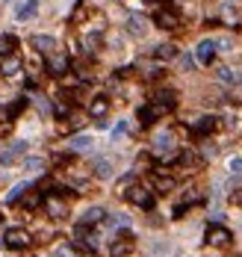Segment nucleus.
Here are the masks:
<instances>
[{
	"label": "nucleus",
	"instance_id": "nucleus-1",
	"mask_svg": "<svg viewBox=\"0 0 242 257\" xmlns=\"http://www.w3.org/2000/svg\"><path fill=\"white\" fill-rule=\"evenodd\" d=\"M133 246H136V240H133V234L130 230H121L112 236V246H110V257H127L133 252Z\"/></svg>",
	"mask_w": 242,
	"mask_h": 257
},
{
	"label": "nucleus",
	"instance_id": "nucleus-2",
	"mask_svg": "<svg viewBox=\"0 0 242 257\" xmlns=\"http://www.w3.org/2000/svg\"><path fill=\"white\" fill-rule=\"evenodd\" d=\"M3 242H6V248H27L30 246V234L24 230V228H9L6 230V236H3Z\"/></svg>",
	"mask_w": 242,
	"mask_h": 257
},
{
	"label": "nucleus",
	"instance_id": "nucleus-3",
	"mask_svg": "<svg viewBox=\"0 0 242 257\" xmlns=\"http://www.w3.org/2000/svg\"><path fill=\"white\" fill-rule=\"evenodd\" d=\"M127 198H130L136 207H142V210H151V207H154L151 190H145V186H139V184H133V186L127 190Z\"/></svg>",
	"mask_w": 242,
	"mask_h": 257
},
{
	"label": "nucleus",
	"instance_id": "nucleus-4",
	"mask_svg": "<svg viewBox=\"0 0 242 257\" xmlns=\"http://www.w3.org/2000/svg\"><path fill=\"white\" fill-rule=\"evenodd\" d=\"M230 230L228 228H222V225H210L207 228V242H210L212 248H224V246H230Z\"/></svg>",
	"mask_w": 242,
	"mask_h": 257
},
{
	"label": "nucleus",
	"instance_id": "nucleus-5",
	"mask_svg": "<svg viewBox=\"0 0 242 257\" xmlns=\"http://www.w3.org/2000/svg\"><path fill=\"white\" fill-rule=\"evenodd\" d=\"M212 56H216V38H201L198 48H195V62L210 65Z\"/></svg>",
	"mask_w": 242,
	"mask_h": 257
},
{
	"label": "nucleus",
	"instance_id": "nucleus-6",
	"mask_svg": "<svg viewBox=\"0 0 242 257\" xmlns=\"http://www.w3.org/2000/svg\"><path fill=\"white\" fill-rule=\"evenodd\" d=\"M172 151H174V136L168 130L156 133L154 136V154H172Z\"/></svg>",
	"mask_w": 242,
	"mask_h": 257
},
{
	"label": "nucleus",
	"instance_id": "nucleus-7",
	"mask_svg": "<svg viewBox=\"0 0 242 257\" xmlns=\"http://www.w3.org/2000/svg\"><path fill=\"white\" fill-rule=\"evenodd\" d=\"M68 148H71V151H77V154H86V151L94 148V139H92L89 133H77V136H71Z\"/></svg>",
	"mask_w": 242,
	"mask_h": 257
},
{
	"label": "nucleus",
	"instance_id": "nucleus-8",
	"mask_svg": "<svg viewBox=\"0 0 242 257\" xmlns=\"http://www.w3.org/2000/svg\"><path fill=\"white\" fill-rule=\"evenodd\" d=\"M112 174H116V162L110 160V157H98V160H94V178L110 180Z\"/></svg>",
	"mask_w": 242,
	"mask_h": 257
},
{
	"label": "nucleus",
	"instance_id": "nucleus-9",
	"mask_svg": "<svg viewBox=\"0 0 242 257\" xmlns=\"http://www.w3.org/2000/svg\"><path fill=\"white\" fill-rule=\"evenodd\" d=\"M156 24H160L162 30H174V27L180 24V18H178V12H172V9H160V12H156Z\"/></svg>",
	"mask_w": 242,
	"mask_h": 257
},
{
	"label": "nucleus",
	"instance_id": "nucleus-10",
	"mask_svg": "<svg viewBox=\"0 0 242 257\" xmlns=\"http://www.w3.org/2000/svg\"><path fill=\"white\" fill-rule=\"evenodd\" d=\"M32 48H36V50H42V54H54V50H56V38H54V36L38 32V36H32Z\"/></svg>",
	"mask_w": 242,
	"mask_h": 257
},
{
	"label": "nucleus",
	"instance_id": "nucleus-11",
	"mask_svg": "<svg viewBox=\"0 0 242 257\" xmlns=\"http://www.w3.org/2000/svg\"><path fill=\"white\" fill-rule=\"evenodd\" d=\"M174 186H178V184H174V178H172V174H162V172H154V190H156V192H172V190H174Z\"/></svg>",
	"mask_w": 242,
	"mask_h": 257
},
{
	"label": "nucleus",
	"instance_id": "nucleus-12",
	"mask_svg": "<svg viewBox=\"0 0 242 257\" xmlns=\"http://www.w3.org/2000/svg\"><path fill=\"white\" fill-rule=\"evenodd\" d=\"M104 219H106V210H104V207H89V210H86V213H83V219H80V225H98V222H104Z\"/></svg>",
	"mask_w": 242,
	"mask_h": 257
},
{
	"label": "nucleus",
	"instance_id": "nucleus-13",
	"mask_svg": "<svg viewBox=\"0 0 242 257\" xmlns=\"http://www.w3.org/2000/svg\"><path fill=\"white\" fill-rule=\"evenodd\" d=\"M127 30L133 32V36H139V38H142V36L148 32V21H145L142 15H130V18H127Z\"/></svg>",
	"mask_w": 242,
	"mask_h": 257
},
{
	"label": "nucleus",
	"instance_id": "nucleus-14",
	"mask_svg": "<svg viewBox=\"0 0 242 257\" xmlns=\"http://www.w3.org/2000/svg\"><path fill=\"white\" fill-rule=\"evenodd\" d=\"M44 207H48V213H50L54 219H62V216L68 213V207H65V201H56V198H48V201H44Z\"/></svg>",
	"mask_w": 242,
	"mask_h": 257
},
{
	"label": "nucleus",
	"instance_id": "nucleus-15",
	"mask_svg": "<svg viewBox=\"0 0 242 257\" xmlns=\"http://www.w3.org/2000/svg\"><path fill=\"white\" fill-rule=\"evenodd\" d=\"M27 190H30V184H15V186L6 192V204H18V201L27 195Z\"/></svg>",
	"mask_w": 242,
	"mask_h": 257
},
{
	"label": "nucleus",
	"instance_id": "nucleus-16",
	"mask_svg": "<svg viewBox=\"0 0 242 257\" xmlns=\"http://www.w3.org/2000/svg\"><path fill=\"white\" fill-rule=\"evenodd\" d=\"M216 124H218V122H216V116H201L192 128H195V133H210V130H216Z\"/></svg>",
	"mask_w": 242,
	"mask_h": 257
},
{
	"label": "nucleus",
	"instance_id": "nucleus-17",
	"mask_svg": "<svg viewBox=\"0 0 242 257\" xmlns=\"http://www.w3.org/2000/svg\"><path fill=\"white\" fill-rule=\"evenodd\" d=\"M0 71H3L6 77H15V74L21 71V60H18V56H6L3 65H0Z\"/></svg>",
	"mask_w": 242,
	"mask_h": 257
},
{
	"label": "nucleus",
	"instance_id": "nucleus-18",
	"mask_svg": "<svg viewBox=\"0 0 242 257\" xmlns=\"http://www.w3.org/2000/svg\"><path fill=\"white\" fill-rule=\"evenodd\" d=\"M154 56H156V60H174V56H178V48H174V44H156V48H154Z\"/></svg>",
	"mask_w": 242,
	"mask_h": 257
},
{
	"label": "nucleus",
	"instance_id": "nucleus-19",
	"mask_svg": "<svg viewBox=\"0 0 242 257\" xmlns=\"http://www.w3.org/2000/svg\"><path fill=\"white\" fill-rule=\"evenodd\" d=\"M36 12H38V0H27V3L18 9V21H30Z\"/></svg>",
	"mask_w": 242,
	"mask_h": 257
},
{
	"label": "nucleus",
	"instance_id": "nucleus-20",
	"mask_svg": "<svg viewBox=\"0 0 242 257\" xmlns=\"http://www.w3.org/2000/svg\"><path fill=\"white\" fill-rule=\"evenodd\" d=\"M106 110H110V100H106V98H94V100H92V116H94V118H104Z\"/></svg>",
	"mask_w": 242,
	"mask_h": 257
},
{
	"label": "nucleus",
	"instance_id": "nucleus-21",
	"mask_svg": "<svg viewBox=\"0 0 242 257\" xmlns=\"http://www.w3.org/2000/svg\"><path fill=\"white\" fill-rule=\"evenodd\" d=\"M15 48H18V38L15 36H0V56H9Z\"/></svg>",
	"mask_w": 242,
	"mask_h": 257
},
{
	"label": "nucleus",
	"instance_id": "nucleus-22",
	"mask_svg": "<svg viewBox=\"0 0 242 257\" xmlns=\"http://www.w3.org/2000/svg\"><path fill=\"white\" fill-rule=\"evenodd\" d=\"M65 71H68V56H54V60H50V74H56V77H60V74H65Z\"/></svg>",
	"mask_w": 242,
	"mask_h": 257
},
{
	"label": "nucleus",
	"instance_id": "nucleus-23",
	"mask_svg": "<svg viewBox=\"0 0 242 257\" xmlns=\"http://www.w3.org/2000/svg\"><path fill=\"white\" fill-rule=\"evenodd\" d=\"M24 168H30V172H42V168H44V160H42V157H27V160H24Z\"/></svg>",
	"mask_w": 242,
	"mask_h": 257
},
{
	"label": "nucleus",
	"instance_id": "nucleus-24",
	"mask_svg": "<svg viewBox=\"0 0 242 257\" xmlns=\"http://www.w3.org/2000/svg\"><path fill=\"white\" fill-rule=\"evenodd\" d=\"M15 160H18V154H15L12 148H6V151H0V166H12Z\"/></svg>",
	"mask_w": 242,
	"mask_h": 257
},
{
	"label": "nucleus",
	"instance_id": "nucleus-25",
	"mask_svg": "<svg viewBox=\"0 0 242 257\" xmlns=\"http://www.w3.org/2000/svg\"><path fill=\"white\" fill-rule=\"evenodd\" d=\"M218 80L234 83V80H236V71H230V68H224V65H222V68H218Z\"/></svg>",
	"mask_w": 242,
	"mask_h": 257
},
{
	"label": "nucleus",
	"instance_id": "nucleus-26",
	"mask_svg": "<svg viewBox=\"0 0 242 257\" xmlns=\"http://www.w3.org/2000/svg\"><path fill=\"white\" fill-rule=\"evenodd\" d=\"M36 106L42 110V116H50V104H48V98L44 95H36Z\"/></svg>",
	"mask_w": 242,
	"mask_h": 257
},
{
	"label": "nucleus",
	"instance_id": "nucleus-27",
	"mask_svg": "<svg viewBox=\"0 0 242 257\" xmlns=\"http://www.w3.org/2000/svg\"><path fill=\"white\" fill-rule=\"evenodd\" d=\"M228 168H230V174H242V157H230Z\"/></svg>",
	"mask_w": 242,
	"mask_h": 257
},
{
	"label": "nucleus",
	"instance_id": "nucleus-28",
	"mask_svg": "<svg viewBox=\"0 0 242 257\" xmlns=\"http://www.w3.org/2000/svg\"><path fill=\"white\" fill-rule=\"evenodd\" d=\"M124 133H127V122H118V124L112 128V139H121Z\"/></svg>",
	"mask_w": 242,
	"mask_h": 257
},
{
	"label": "nucleus",
	"instance_id": "nucleus-29",
	"mask_svg": "<svg viewBox=\"0 0 242 257\" xmlns=\"http://www.w3.org/2000/svg\"><path fill=\"white\" fill-rule=\"evenodd\" d=\"M180 65H183V71H192V65H195V56L183 54V56H180Z\"/></svg>",
	"mask_w": 242,
	"mask_h": 257
},
{
	"label": "nucleus",
	"instance_id": "nucleus-30",
	"mask_svg": "<svg viewBox=\"0 0 242 257\" xmlns=\"http://www.w3.org/2000/svg\"><path fill=\"white\" fill-rule=\"evenodd\" d=\"M12 151H15L18 157H21V154H27V142H24V139H18V142L12 145Z\"/></svg>",
	"mask_w": 242,
	"mask_h": 257
},
{
	"label": "nucleus",
	"instance_id": "nucleus-31",
	"mask_svg": "<svg viewBox=\"0 0 242 257\" xmlns=\"http://www.w3.org/2000/svg\"><path fill=\"white\" fill-rule=\"evenodd\" d=\"M86 44H89V50L98 48V44H100V36H98V32H89V36H86Z\"/></svg>",
	"mask_w": 242,
	"mask_h": 257
},
{
	"label": "nucleus",
	"instance_id": "nucleus-32",
	"mask_svg": "<svg viewBox=\"0 0 242 257\" xmlns=\"http://www.w3.org/2000/svg\"><path fill=\"white\" fill-rule=\"evenodd\" d=\"M56 257H74V248L71 246H60L56 248Z\"/></svg>",
	"mask_w": 242,
	"mask_h": 257
},
{
	"label": "nucleus",
	"instance_id": "nucleus-33",
	"mask_svg": "<svg viewBox=\"0 0 242 257\" xmlns=\"http://www.w3.org/2000/svg\"><path fill=\"white\" fill-rule=\"evenodd\" d=\"M234 201H236V204H242V190H240V192H234Z\"/></svg>",
	"mask_w": 242,
	"mask_h": 257
},
{
	"label": "nucleus",
	"instance_id": "nucleus-34",
	"mask_svg": "<svg viewBox=\"0 0 242 257\" xmlns=\"http://www.w3.org/2000/svg\"><path fill=\"white\" fill-rule=\"evenodd\" d=\"M145 3H154V0H145Z\"/></svg>",
	"mask_w": 242,
	"mask_h": 257
},
{
	"label": "nucleus",
	"instance_id": "nucleus-35",
	"mask_svg": "<svg viewBox=\"0 0 242 257\" xmlns=\"http://www.w3.org/2000/svg\"><path fill=\"white\" fill-rule=\"evenodd\" d=\"M230 257H240V254H230Z\"/></svg>",
	"mask_w": 242,
	"mask_h": 257
}]
</instances>
